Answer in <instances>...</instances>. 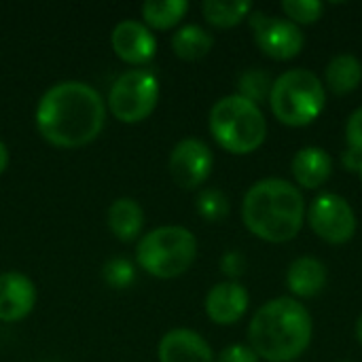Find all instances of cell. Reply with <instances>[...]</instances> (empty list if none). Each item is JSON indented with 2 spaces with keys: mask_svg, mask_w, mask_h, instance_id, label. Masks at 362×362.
I'll list each match as a JSON object with an SVG mask.
<instances>
[{
  "mask_svg": "<svg viewBox=\"0 0 362 362\" xmlns=\"http://www.w3.org/2000/svg\"><path fill=\"white\" fill-rule=\"evenodd\" d=\"M218 362H259V356L250 346H229L221 352Z\"/></svg>",
  "mask_w": 362,
  "mask_h": 362,
  "instance_id": "obj_27",
  "label": "cell"
},
{
  "mask_svg": "<svg viewBox=\"0 0 362 362\" xmlns=\"http://www.w3.org/2000/svg\"><path fill=\"white\" fill-rule=\"evenodd\" d=\"M269 104L278 121L291 127H303L322 112L327 89L312 70L295 68L274 81Z\"/></svg>",
  "mask_w": 362,
  "mask_h": 362,
  "instance_id": "obj_5",
  "label": "cell"
},
{
  "mask_svg": "<svg viewBox=\"0 0 362 362\" xmlns=\"http://www.w3.org/2000/svg\"><path fill=\"white\" fill-rule=\"evenodd\" d=\"M248 293L240 282L227 280L210 288L206 297V314L216 325H235L248 310Z\"/></svg>",
  "mask_w": 362,
  "mask_h": 362,
  "instance_id": "obj_13",
  "label": "cell"
},
{
  "mask_svg": "<svg viewBox=\"0 0 362 362\" xmlns=\"http://www.w3.org/2000/svg\"><path fill=\"white\" fill-rule=\"evenodd\" d=\"M356 337H358V341L362 344V316L358 318V322H356Z\"/></svg>",
  "mask_w": 362,
  "mask_h": 362,
  "instance_id": "obj_31",
  "label": "cell"
},
{
  "mask_svg": "<svg viewBox=\"0 0 362 362\" xmlns=\"http://www.w3.org/2000/svg\"><path fill=\"white\" fill-rule=\"evenodd\" d=\"M312 316L291 297H278L265 303L250 320L248 339L259 358L291 362L301 356L312 341Z\"/></svg>",
  "mask_w": 362,
  "mask_h": 362,
  "instance_id": "obj_2",
  "label": "cell"
},
{
  "mask_svg": "<svg viewBox=\"0 0 362 362\" xmlns=\"http://www.w3.org/2000/svg\"><path fill=\"white\" fill-rule=\"evenodd\" d=\"M358 172H361V178H362V165H361V170H358Z\"/></svg>",
  "mask_w": 362,
  "mask_h": 362,
  "instance_id": "obj_32",
  "label": "cell"
},
{
  "mask_svg": "<svg viewBox=\"0 0 362 362\" xmlns=\"http://www.w3.org/2000/svg\"><path fill=\"white\" fill-rule=\"evenodd\" d=\"M346 140H348V146L350 151H356L362 153V106L356 108L350 119H348V125H346Z\"/></svg>",
  "mask_w": 362,
  "mask_h": 362,
  "instance_id": "obj_26",
  "label": "cell"
},
{
  "mask_svg": "<svg viewBox=\"0 0 362 362\" xmlns=\"http://www.w3.org/2000/svg\"><path fill=\"white\" fill-rule=\"evenodd\" d=\"M333 174V159L320 146H305L293 157V176L305 189L322 187Z\"/></svg>",
  "mask_w": 362,
  "mask_h": 362,
  "instance_id": "obj_15",
  "label": "cell"
},
{
  "mask_svg": "<svg viewBox=\"0 0 362 362\" xmlns=\"http://www.w3.org/2000/svg\"><path fill=\"white\" fill-rule=\"evenodd\" d=\"M197 212L210 223H218L229 214V199L218 189H206L197 197Z\"/></svg>",
  "mask_w": 362,
  "mask_h": 362,
  "instance_id": "obj_23",
  "label": "cell"
},
{
  "mask_svg": "<svg viewBox=\"0 0 362 362\" xmlns=\"http://www.w3.org/2000/svg\"><path fill=\"white\" fill-rule=\"evenodd\" d=\"M144 225V212L132 197H119L108 208V227L121 242H132L140 235Z\"/></svg>",
  "mask_w": 362,
  "mask_h": 362,
  "instance_id": "obj_17",
  "label": "cell"
},
{
  "mask_svg": "<svg viewBox=\"0 0 362 362\" xmlns=\"http://www.w3.org/2000/svg\"><path fill=\"white\" fill-rule=\"evenodd\" d=\"M344 165H346L348 170H361L362 153H356V151H346V153H344Z\"/></svg>",
  "mask_w": 362,
  "mask_h": 362,
  "instance_id": "obj_29",
  "label": "cell"
},
{
  "mask_svg": "<svg viewBox=\"0 0 362 362\" xmlns=\"http://www.w3.org/2000/svg\"><path fill=\"white\" fill-rule=\"evenodd\" d=\"M282 11L293 23H314L322 17V2L318 0H284Z\"/></svg>",
  "mask_w": 362,
  "mask_h": 362,
  "instance_id": "obj_24",
  "label": "cell"
},
{
  "mask_svg": "<svg viewBox=\"0 0 362 362\" xmlns=\"http://www.w3.org/2000/svg\"><path fill=\"white\" fill-rule=\"evenodd\" d=\"M36 305V286L34 282L19 274L6 272L0 274V320L17 322L23 320Z\"/></svg>",
  "mask_w": 362,
  "mask_h": 362,
  "instance_id": "obj_12",
  "label": "cell"
},
{
  "mask_svg": "<svg viewBox=\"0 0 362 362\" xmlns=\"http://www.w3.org/2000/svg\"><path fill=\"white\" fill-rule=\"evenodd\" d=\"M6 165H8V148H6V144L0 140V174L6 170Z\"/></svg>",
  "mask_w": 362,
  "mask_h": 362,
  "instance_id": "obj_30",
  "label": "cell"
},
{
  "mask_svg": "<svg viewBox=\"0 0 362 362\" xmlns=\"http://www.w3.org/2000/svg\"><path fill=\"white\" fill-rule=\"evenodd\" d=\"M110 45L117 57L132 66H142L151 62L157 51V40L151 30L134 19H125L115 25L110 34Z\"/></svg>",
  "mask_w": 362,
  "mask_h": 362,
  "instance_id": "obj_11",
  "label": "cell"
},
{
  "mask_svg": "<svg viewBox=\"0 0 362 362\" xmlns=\"http://www.w3.org/2000/svg\"><path fill=\"white\" fill-rule=\"evenodd\" d=\"M104 280L112 288H127L134 282V267L125 259H112L104 265Z\"/></svg>",
  "mask_w": 362,
  "mask_h": 362,
  "instance_id": "obj_25",
  "label": "cell"
},
{
  "mask_svg": "<svg viewBox=\"0 0 362 362\" xmlns=\"http://www.w3.org/2000/svg\"><path fill=\"white\" fill-rule=\"evenodd\" d=\"M250 2L248 0H235V2H221V0H206L202 4V13L208 23L216 28H233L238 25L246 15H250Z\"/></svg>",
  "mask_w": 362,
  "mask_h": 362,
  "instance_id": "obj_21",
  "label": "cell"
},
{
  "mask_svg": "<svg viewBox=\"0 0 362 362\" xmlns=\"http://www.w3.org/2000/svg\"><path fill=\"white\" fill-rule=\"evenodd\" d=\"M212 163H214V157L206 142L197 138H185L170 153L168 170H170L172 180L180 189L191 191V189L202 187L208 180L212 172Z\"/></svg>",
  "mask_w": 362,
  "mask_h": 362,
  "instance_id": "obj_10",
  "label": "cell"
},
{
  "mask_svg": "<svg viewBox=\"0 0 362 362\" xmlns=\"http://www.w3.org/2000/svg\"><path fill=\"white\" fill-rule=\"evenodd\" d=\"M189 11L187 0H148L142 4V17L146 28L168 30L174 28Z\"/></svg>",
  "mask_w": 362,
  "mask_h": 362,
  "instance_id": "obj_20",
  "label": "cell"
},
{
  "mask_svg": "<svg viewBox=\"0 0 362 362\" xmlns=\"http://www.w3.org/2000/svg\"><path fill=\"white\" fill-rule=\"evenodd\" d=\"M197 257V240L187 227L168 225L148 231L136 250L138 265L161 280H172L189 272Z\"/></svg>",
  "mask_w": 362,
  "mask_h": 362,
  "instance_id": "obj_6",
  "label": "cell"
},
{
  "mask_svg": "<svg viewBox=\"0 0 362 362\" xmlns=\"http://www.w3.org/2000/svg\"><path fill=\"white\" fill-rule=\"evenodd\" d=\"M159 100V83L146 70L123 72L108 91L110 112L123 123H140L148 119Z\"/></svg>",
  "mask_w": 362,
  "mask_h": 362,
  "instance_id": "obj_7",
  "label": "cell"
},
{
  "mask_svg": "<svg viewBox=\"0 0 362 362\" xmlns=\"http://www.w3.org/2000/svg\"><path fill=\"white\" fill-rule=\"evenodd\" d=\"M341 362H350V361H341Z\"/></svg>",
  "mask_w": 362,
  "mask_h": 362,
  "instance_id": "obj_33",
  "label": "cell"
},
{
  "mask_svg": "<svg viewBox=\"0 0 362 362\" xmlns=\"http://www.w3.org/2000/svg\"><path fill=\"white\" fill-rule=\"evenodd\" d=\"M250 28L255 32V40L259 49L274 59H291L303 49V32L291 19L272 17L263 11H257L248 17Z\"/></svg>",
  "mask_w": 362,
  "mask_h": 362,
  "instance_id": "obj_9",
  "label": "cell"
},
{
  "mask_svg": "<svg viewBox=\"0 0 362 362\" xmlns=\"http://www.w3.org/2000/svg\"><path fill=\"white\" fill-rule=\"evenodd\" d=\"M305 202L301 191L282 178L255 182L242 204L244 225L265 242H288L303 227Z\"/></svg>",
  "mask_w": 362,
  "mask_h": 362,
  "instance_id": "obj_3",
  "label": "cell"
},
{
  "mask_svg": "<svg viewBox=\"0 0 362 362\" xmlns=\"http://www.w3.org/2000/svg\"><path fill=\"white\" fill-rule=\"evenodd\" d=\"M221 269L229 276V278H238V276H242L244 274V269H246V261H244V257L240 255V252H227L225 257H223V261H221Z\"/></svg>",
  "mask_w": 362,
  "mask_h": 362,
  "instance_id": "obj_28",
  "label": "cell"
},
{
  "mask_svg": "<svg viewBox=\"0 0 362 362\" xmlns=\"http://www.w3.org/2000/svg\"><path fill=\"white\" fill-rule=\"evenodd\" d=\"M327 265L314 257H301L291 263L286 272L288 291L297 297H316L327 286Z\"/></svg>",
  "mask_w": 362,
  "mask_h": 362,
  "instance_id": "obj_16",
  "label": "cell"
},
{
  "mask_svg": "<svg viewBox=\"0 0 362 362\" xmlns=\"http://www.w3.org/2000/svg\"><path fill=\"white\" fill-rule=\"evenodd\" d=\"M272 85H274V81H272V76L267 72H263V70H246L240 76V83H238L240 93L238 95H242V98H246V100H250V102H255L259 106V102H263L272 93Z\"/></svg>",
  "mask_w": 362,
  "mask_h": 362,
  "instance_id": "obj_22",
  "label": "cell"
},
{
  "mask_svg": "<svg viewBox=\"0 0 362 362\" xmlns=\"http://www.w3.org/2000/svg\"><path fill=\"white\" fill-rule=\"evenodd\" d=\"M325 78H327V87L337 95H346L354 91L362 81L361 59L352 53H341L333 57L327 66Z\"/></svg>",
  "mask_w": 362,
  "mask_h": 362,
  "instance_id": "obj_18",
  "label": "cell"
},
{
  "mask_svg": "<svg viewBox=\"0 0 362 362\" xmlns=\"http://www.w3.org/2000/svg\"><path fill=\"white\" fill-rule=\"evenodd\" d=\"M106 119L102 95L87 83L62 81L49 87L36 106L40 136L59 148H78L93 142Z\"/></svg>",
  "mask_w": 362,
  "mask_h": 362,
  "instance_id": "obj_1",
  "label": "cell"
},
{
  "mask_svg": "<svg viewBox=\"0 0 362 362\" xmlns=\"http://www.w3.org/2000/svg\"><path fill=\"white\" fill-rule=\"evenodd\" d=\"M214 47V38L208 30H204L202 25L189 23L182 25L174 36H172V49L180 59L187 62H195L206 57Z\"/></svg>",
  "mask_w": 362,
  "mask_h": 362,
  "instance_id": "obj_19",
  "label": "cell"
},
{
  "mask_svg": "<svg viewBox=\"0 0 362 362\" xmlns=\"http://www.w3.org/2000/svg\"><path fill=\"white\" fill-rule=\"evenodd\" d=\"M159 362H214V354L199 333L174 329L159 341Z\"/></svg>",
  "mask_w": 362,
  "mask_h": 362,
  "instance_id": "obj_14",
  "label": "cell"
},
{
  "mask_svg": "<svg viewBox=\"0 0 362 362\" xmlns=\"http://www.w3.org/2000/svg\"><path fill=\"white\" fill-rule=\"evenodd\" d=\"M312 231L329 244H346L356 233V214L348 199L325 193L314 199L308 212Z\"/></svg>",
  "mask_w": 362,
  "mask_h": 362,
  "instance_id": "obj_8",
  "label": "cell"
},
{
  "mask_svg": "<svg viewBox=\"0 0 362 362\" xmlns=\"http://www.w3.org/2000/svg\"><path fill=\"white\" fill-rule=\"evenodd\" d=\"M210 132L214 140L233 155H248L265 142L267 123L261 108L242 98H221L210 110Z\"/></svg>",
  "mask_w": 362,
  "mask_h": 362,
  "instance_id": "obj_4",
  "label": "cell"
}]
</instances>
